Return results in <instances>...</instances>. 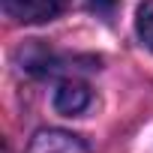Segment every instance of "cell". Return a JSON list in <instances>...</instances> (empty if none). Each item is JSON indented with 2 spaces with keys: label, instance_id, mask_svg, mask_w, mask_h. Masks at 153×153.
I'll use <instances>...</instances> for the list:
<instances>
[{
  "label": "cell",
  "instance_id": "obj_1",
  "mask_svg": "<svg viewBox=\"0 0 153 153\" xmlns=\"http://www.w3.org/2000/svg\"><path fill=\"white\" fill-rule=\"evenodd\" d=\"M69 0H3V9L9 18L21 21V24H42L57 18L66 9Z\"/></svg>",
  "mask_w": 153,
  "mask_h": 153
},
{
  "label": "cell",
  "instance_id": "obj_2",
  "mask_svg": "<svg viewBox=\"0 0 153 153\" xmlns=\"http://www.w3.org/2000/svg\"><path fill=\"white\" fill-rule=\"evenodd\" d=\"M27 153H90V150L78 135L66 129H39L30 138Z\"/></svg>",
  "mask_w": 153,
  "mask_h": 153
},
{
  "label": "cell",
  "instance_id": "obj_4",
  "mask_svg": "<svg viewBox=\"0 0 153 153\" xmlns=\"http://www.w3.org/2000/svg\"><path fill=\"white\" fill-rule=\"evenodd\" d=\"M135 30H138V39L153 51V0H144L138 6V18H135Z\"/></svg>",
  "mask_w": 153,
  "mask_h": 153
},
{
  "label": "cell",
  "instance_id": "obj_5",
  "mask_svg": "<svg viewBox=\"0 0 153 153\" xmlns=\"http://www.w3.org/2000/svg\"><path fill=\"white\" fill-rule=\"evenodd\" d=\"M114 6H117V0H90V9L96 15H105V18L114 12Z\"/></svg>",
  "mask_w": 153,
  "mask_h": 153
},
{
  "label": "cell",
  "instance_id": "obj_3",
  "mask_svg": "<svg viewBox=\"0 0 153 153\" xmlns=\"http://www.w3.org/2000/svg\"><path fill=\"white\" fill-rule=\"evenodd\" d=\"M87 105H90V90L81 81H63L54 90V108L60 114H69V117L72 114H81Z\"/></svg>",
  "mask_w": 153,
  "mask_h": 153
}]
</instances>
